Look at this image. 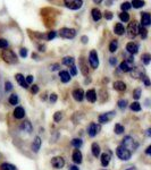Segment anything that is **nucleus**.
I'll return each mask as SVG.
<instances>
[{"label": "nucleus", "mask_w": 151, "mask_h": 170, "mask_svg": "<svg viewBox=\"0 0 151 170\" xmlns=\"http://www.w3.org/2000/svg\"><path fill=\"white\" fill-rule=\"evenodd\" d=\"M0 56H1V58H2V60H4L5 63H18V59H17V56H16V53L13 50H2L1 51V53H0Z\"/></svg>", "instance_id": "1"}, {"label": "nucleus", "mask_w": 151, "mask_h": 170, "mask_svg": "<svg viewBox=\"0 0 151 170\" xmlns=\"http://www.w3.org/2000/svg\"><path fill=\"white\" fill-rule=\"evenodd\" d=\"M122 146L126 147L127 150L130 151V152H132V151H135L136 149H138V146H139V143L136 142L132 136H130V135H127V136H125L123 139V141H122V144H120Z\"/></svg>", "instance_id": "2"}, {"label": "nucleus", "mask_w": 151, "mask_h": 170, "mask_svg": "<svg viewBox=\"0 0 151 170\" xmlns=\"http://www.w3.org/2000/svg\"><path fill=\"white\" fill-rule=\"evenodd\" d=\"M116 154H117V157H118L120 160H123V161H128L132 157V152H130L126 147L119 145V146H117V149H116Z\"/></svg>", "instance_id": "3"}, {"label": "nucleus", "mask_w": 151, "mask_h": 170, "mask_svg": "<svg viewBox=\"0 0 151 170\" xmlns=\"http://www.w3.org/2000/svg\"><path fill=\"white\" fill-rule=\"evenodd\" d=\"M59 36L63 39H74L76 36V30L69 27H63L60 28Z\"/></svg>", "instance_id": "4"}, {"label": "nucleus", "mask_w": 151, "mask_h": 170, "mask_svg": "<svg viewBox=\"0 0 151 170\" xmlns=\"http://www.w3.org/2000/svg\"><path fill=\"white\" fill-rule=\"evenodd\" d=\"M89 63H90L91 68H93V69H97L99 67V57H98V53L95 50H91L89 53Z\"/></svg>", "instance_id": "5"}, {"label": "nucleus", "mask_w": 151, "mask_h": 170, "mask_svg": "<svg viewBox=\"0 0 151 170\" xmlns=\"http://www.w3.org/2000/svg\"><path fill=\"white\" fill-rule=\"evenodd\" d=\"M138 30H139V25L136 20H133L132 23L128 24V27H127V35L130 39H134L135 36L138 35Z\"/></svg>", "instance_id": "6"}, {"label": "nucleus", "mask_w": 151, "mask_h": 170, "mask_svg": "<svg viewBox=\"0 0 151 170\" xmlns=\"http://www.w3.org/2000/svg\"><path fill=\"white\" fill-rule=\"evenodd\" d=\"M101 131V126L99 124H95V123H91L87 127V134L90 137H94L97 135L99 134V132Z\"/></svg>", "instance_id": "7"}, {"label": "nucleus", "mask_w": 151, "mask_h": 170, "mask_svg": "<svg viewBox=\"0 0 151 170\" xmlns=\"http://www.w3.org/2000/svg\"><path fill=\"white\" fill-rule=\"evenodd\" d=\"M115 115H116L115 111H110V112L101 114V115L98 117V121H99L100 124H107L112 119V117H115Z\"/></svg>", "instance_id": "8"}, {"label": "nucleus", "mask_w": 151, "mask_h": 170, "mask_svg": "<svg viewBox=\"0 0 151 170\" xmlns=\"http://www.w3.org/2000/svg\"><path fill=\"white\" fill-rule=\"evenodd\" d=\"M64 4L72 10H77L83 6V1H81V0H69V1H65Z\"/></svg>", "instance_id": "9"}, {"label": "nucleus", "mask_w": 151, "mask_h": 170, "mask_svg": "<svg viewBox=\"0 0 151 170\" xmlns=\"http://www.w3.org/2000/svg\"><path fill=\"white\" fill-rule=\"evenodd\" d=\"M51 166L55 169H61L65 166V160L63 157H55L51 159Z\"/></svg>", "instance_id": "10"}, {"label": "nucleus", "mask_w": 151, "mask_h": 170, "mask_svg": "<svg viewBox=\"0 0 151 170\" xmlns=\"http://www.w3.org/2000/svg\"><path fill=\"white\" fill-rule=\"evenodd\" d=\"M126 51L132 56L138 53L139 52V44L135 43V42H128L126 44Z\"/></svg>", "instance_id": "11"}, {"label": "nucleus", "mask_w": 151, "mask_h": 170, "mask_svg": "<svg viewBox=\"0 0 151 170\" xmlns=\"http://www.w3.org/2000/svg\"><path fill=\"white\" fill-rule=\"evenodd\" d=\"M151 24V17L150 14L148 12L141 13V26L145 27V26H149Z\"/></svg>", "instance_id": "12"}, {"label": "nucleus", "mask_w": 151, "mask_h": 170, "mask_svg": "<svg viewBox=\"0 0 151 170\" xmlns=\"http://www.w3.org/2000/svg\"><path fill=\"white\" fill-rule=\"evenodd\" d=\"M72 159H73L74 163H76V165H81L82 161H83V155H82V152H81L79 150H77V149H75V150L73 151Z\"/></svg>", "instance_id": "13"}, {"label": "nucleus", "mask_w": 151, "mask_h": 170, "mask_svg": "<svg viewBox=\"0 0 151 170\" xmlns=\"http://www.w3.org/2000/svg\"><path fill=\"white\" fill-rule=\"evenodd\" d=\"M133 68V63H130V61H126V60H123L120 65H119V69L124 73H128V71H132Z\"/></svg>", "instance_id": "14"}, {"label": "nucleus", "mask_w": 151, "mask_h": 170, "mask_svg": "<svg viewBox=\"0 0 151 170\" xmlns=\"http://www.w3.org/2000/svg\"><path fill=\"white\" fill-rule=\"evenodd\" d=\"M72 95H73L74 100L81 102V101H83V99H84V91L82 90V89H76V90L73 91Z\"/></svg>", "instance_id": "15"}, {"label": "nucleus", "mask_w": 151, "mask_h": 170, "mask_svg": "<svg viewBox=\"0 0 151 170\" xmlns=\"http://www.w3.org/2000/svg\"><path fill=\"white\" fill-rule=\"evenodd\" d=\"M85 96H87V99L89 102L91 103H94L98 99V96H97V92H95L94 89H91V90H89V91L85 93Z\"/></svg>", "instance_id": "16"}, {"label": "nucleus", "mask_w": 151, "mask_h": 170, "mask_svg": "<svg viewBox=\"0 0 151 170\" xmlns=\"http://www.w3.org/2000/svg\"><path fill=\"white\" fill-rule=\"evenodd\" d=\"M112 86H114V89H115L116 91L118 92H125L127 89L126 84L124 83L123 81H116V82H114Z\"/></svg>", "instance_id": "17"}, {"label": "nucleus", "mask_w": 151, "mask_h": 170, "mask_svg": "<svg viewBox=\"0 0 151 170\" xmlns=\"http://www.w3.org/2000/svg\"><path fill=\"white\" fill-rule=\"evenodd\" d=\"M41 144H42L41 137H40V136H35V139H34V141L32 143V150H33V152L38 153L40 150V147H41Z\"/></svg>", "instance_id": "18"}, {"label": "nucleus", "mask_w": 151, "mask_h": 170, "mask_svg": "<svg viewBox=\"0 0 151 170\" xmlns=\"http://www.w3.org/2000/svg\"><path fill=\"white\" fill-rule=\"evenodd\" d=\"M13 115L16 119H23L25 117V110H24L23 107H16Z\"/></svg>", "instance_id": "19"}, {"label": "nucleus", "mask_w": 151, "mask_h": 170, "mask_svg": "<svg viewBox=\"0 0 151 170\" xmlns=\"http://www.w3.org/2000/svg\"><path fill=\"white\" fill-rule=\"evenodd\" d=\"M79 68H81V71H82V74L84 76H87L89 74V68H87V65L85 63V59H84L83 57H81L79 58Z\"/></svg>", "instance_id": "20"}, {"label": "nucleus", "mask_w": 151, "mask_h": 170, "mask_svg": "<svg viewBox=\"0 0 151 170\" xmlns=\"http://www.w3.org/2000/svg\"><path fill=\"white\" fill-rule=\"evenodd\" d=\"M15 78L23 89H28V83H26V81H25V77H24L22 74H16Z\"/></svg>", "instance_id": "21"}, {"label": "nucleus", "mask_w": 151, "mask_h": 170, "mask_svg": "<svg viewBox=\"0 0 151 170\" xmlns=\"http://www.w3.org/2000/svg\"><path fill=\"white\" fill-rule=\"evenodd\" d=\"M110 153L109 152H105L101 154V166L102 167H107L110 162Z\"/></svg>", "instance_id": "22"}, {"label": "nucleus", "mask_w": 151, "mask_h": 170, "mask_svg": "<svg viewBox=\"0 0 151 170\" xmlns=\"http://www.w3.org/2000/svg\"><path fill=\"white\" fill-rule=\"evenodd\" d=\"M59 77H60V81H61L63 83H68V82L72 79L71 75H69V73H68L67 71H59Z\"/></svg>", "instance_id": "23"}, {"label": "nucleus", "mask_w": 151, "mask_h": 170, "mask_svg": "<svg viewBox=\"0 0 151 170\" xmlns=\"http://www.w3.org/2000/svg\"><path fill=\"white\" fill-rule=\"evenodd\" d=\"M91 152H92V155L94 157V158H98L100 155V152H101V149H100V145L98 143H92L91 145Z\"/></svg>", "instance_id": "24"}, {"label": "nucleus", "mask_w": 151, "mask_h": 170, "mask_svg": "<svg viewBox=\"0 0 151 170\" xmlns=\"http://www.w3.org/2000/svg\"><path fill=\"white\" fill-rule=\"evenodd\" d=\"M132 77H134V78H142L143 76V71L141 69L140 67H135V68H132Z\"/></svg>", "instance_id": "25"}, {"label": "nucleus", "mask_w": 151, "mask_h": 170, "mask_svg": "<svg viewBox=\"0 0 151 170\" xmlns=\"http://www.w3.org/2000/svg\"><path fill=\"white\" fill-rule=\"evenodd\" d=\"M20 129L23 132H26V133H31L33 131V127H32V124L28 120H25L20 124Z\"/></svg>", "instance_id": "26"}, {"label": "nucleus", "mask_w": 151, "mask_h": 170, "mask_svg": "<svg viewBox=\"0 0 151 170\" xmlns=\"http://www.w3.org/2000/svg\"><path fill=\"white\" fill-rule=\"evenodd\" d=\"M91 15L94 22H99V20H101V17H102V14H101V12H100L98 8H92Z\"/></svg>", "instance_id": "27"}, {"label": "nucleus", "mask_w": 151, "mask_h": 170, "mask_svg": "<svg viewBox=\"0 0 151 170\" xmlns=\"http://www.w3.org/2000/svg\"><path fill=\"white\" fill-rule=\"evenodd\" d=\"M125 27H124V25L122 23H117L114 26V32H115V34H117V35H123L124 33H125Z\"/></svg>", "instance_id": "28"}, {"label": "nucleus", "mask_w": 151, "mask_h": 170, "mask_svg": "<svg viewBox=\"0 0 151 170\" xmlns=\"http://www.w3.org/2000/svg\"><path fill=\"white\" fill-rule=\"evenodd\" d=\"M74 63H75V59L73 57H64L63 58V63L65 66L72 67V66H74Z\"/></svg>", "instance_id": "29"}, {"label": "nucleus", "mask_w": 151, "mask_h": 170, "mask_svg": "<svg viewBox=\"0 0 151 170\" xmlns=\"http://www.w3.org/2000/svg\"><path fill=\"white\" fill-rule=\"evenodd\" d=\"M8 101H9V103H10L12 106H16V104H18V102H20L18 95L15 94V93H13V94H10V96H9Z\"/></svg>", "instance_id": "30"}, {"label": "nucleus", "mask_w": 151, "mask_h": 170, "mask_svg": "<svg viewBox=\"0 0 151 170\" xmlns=\"http://www.w3.org/2000/svg\"><path fill=\"white\" fill-rule=\"evenodd\" d=\"M117 49H118V41L117 40H112L109 44V51L111 53H114V52L117 51Z\"/></svg>", "instance_id": "31"}, {"label": "nucleus", "mask_w": 151, "mask_h": 170, "mask_svg": "<svg viewBox=\"0 0 151 170\" xmlns=\"http://www.w3.org/2000/svg\"><path fill=\"white\" fill-rule=\"evenodd\" d=\"M138 34H140V35H141V38H142L143 40H145L148 38V31H147V28L143 27V26H141V25H140L139 30H138Z\"/></svg>", "instance_id": "32"}, {"label": "nucleus", "mask_w": 151, "mask_h": 170, "mask_svg": "<svg viewBox=\"0 0 151 170\" xmlns=\"http://www.w3.org/2000/svg\"><path fill=\"white\" fill-rule=\"evenodd\" d=\"M0 170H16V167L12 163L4 162L2 165H0Z\"/></svg>", "instance_id": "33"}, {"label": "nucleus", "mask_w": 151, "mask_h": 170, "mask_svg": "<svg viewBox=\"0 0 151 170\" xmlns=\"http://www.w3.org/2000/svg\"><path fill=\"white\" fill-rule=\"evenodd\" d=\"M71 144L74 147H75V149H77V150H79V147L83 145V141H82L81 139H72Z\"/></svg>", "instance_id": "34"}, {"label": "nucleus", "mask_w": 151, "mask_h": 170, "mask_svg": "<svg viewBox=\"0 0 151 170\" xmlns=\"http://www.w3.org/2000/svg\"><path fill=\"white\" fill-rule=\"evenodd\" d=\"M141 60H142V63L145 65V66H148L149 63H150L151 61V56L150 53H143L142 57H141Z\"/></svg>", "instance_id": "35"}, {"label": "nucleus", "mask_w": 151, "mask_h": 170, "mask_svg": "<svg viewBox=\"0 0 151 170\" xmlns=\"http://www.w3.org/2000/svg\"><path fill=\"white\" fill-rule=\"evenodd\" d=\"M130 108H131V110L132 111H136V112H139V111H141V104H140L138 101H135V102H133V103H131L130 104Z\"/></svg>", "instance_id": "36"}, {"label": "nucleus", "mask_w": 151, "mask_h": 170, "mask_svg": "<svg viewBox=\"0 0 151 170\" xmlns=\"http://www.w3.org/2000/svg\"><path fill=\"white\" fill-rule=\"evenodd\" d=\"M114 131L117 135H120L123 134L124 132H125V128H124L123 125H120V124H116L115 125V128H114Z\"/></svg>", "instance_id": "37"}, {"label": "nucleus", "mask_w": 151, "mask_h": 170, "mask_svg": "<svg viewBox=\"0 0 151 170\" xmlns=\"http://www.w3.org/2000/svg\"><path fill=\"white\" fill-rule=\"evenodd\" d=\"M119 20H122V22H124V23H127V22L130 20V14H128V13L122 12L119 14Z\"/></svg>", "instance_id": "38"}, {"label": "nucleus", "mask_w": 151, "mask_h": 170, "mask_svg": "<svg viewBox=\"0 0 151 170\" xmlns=\"http://www.w3.org/2000/svg\"><path fill=\"white\" fill-rule=\"evenodd\" d=\"M145 5V1H138V0H133L131 2V6L134 8H142Z\"/></svg>", "instance_id": "39"}, {"label": "nucleus", "mask_w": 151, "mask_h": 170, "mask_svg": "<svg viewBox=\"0 0 151 170\" xmlns=\"http://www.w3.org/2000/svg\"><path fill=\"white\" fill-rule=\"evenodd\" d=\"M131 8H132L131 2H127V1H125V2H123V4L120 5V9H122V12H124V13H127V10H130Z\"/></svg>", "instance_id": "40"}, {"label": "nucleus", "mask_w": 151, "mask_h": 170, "mask_svg": "<svg viewBox=\"0 0 151 170\" xmlns=\"http://www.w3.org/2000/svg\"><path fill=\"white\" fill-rule=\"evenodd\" d=\"M117 104H118V108L120 109V110H125V108L127 107V100H125V99L118 100Z\"/></svg>", "instance_id": "41"}, {"label": "nucleus", "mask_w": 151, "mask_h": 170, "mask_svg": "<svg viewBox=\"0 0 151 170\" xmlns=\"http://www.w3.org/2000/svg\"><path fill=\"white\" fill-rule=\"evenodd\" d=\"M132 95H133V98H134L135 100H139L140 98H141V95H142L141 89H135L134 91H133V93H132Z\"/></svg>", "instance_id": "42"}, {"label": "nucleus", "mask_w": 151, "mask_h": 170, "mask_svg": "<svg viewBox=\"0 0 151 170\" xmlns=\"http://www.w3.org/2000/svg\"><path fill=\"white\" fill-rule=\"evenodd\" d=\"M61 119H63V112L61 111H57L53 115V120H55L56 123H59Z\"/></svg>", "instance_id": "43"}, {"label": "nucleus", "mask_w": 151, "mask_h": 170, "mask_svg": "<svg viewBox=\"0 0 151 170\" xmlns=\"http://www.w3.org/2000/svg\"><path fill=\"white\" fill-rule=\"evenodd\" d=\"M56 32L55 31H50V32H48V34L46 35V39L48 40V41H51V40H53L56 38Z\"/></svg>", "instance_id": "44"}, {"label": "nucleus", "mask_w": 151, "mask_h": 170, "mask_svg": "<svg viewBox=\"0 0 151 170\" xmlns=\"http://www.w3.org/2000/svg\"><path fill=\"white\" fill-rule=\"evenodd\" d=\"M60 69V65L59 63H52L49 66V71H59Z\"/></svg>", "instance_id": "45"}, {"label": "nucleus", "mask_w": 151, "mask_h": 170, "mask_svg": "<svg viewBox=\"0 0 151 170\" xmlns=\"http://www.w3.org/2000/svg\"><path fill=\"white\" fill-rule=\"evenodd\" d=\"M13 90V84L9 82V81H7L6 83H5V91L6 92H10Z\"/></svg>", "instance_id": "46"}, {"label": "nucleus", "mask_w": 151, "mask_h": 170, "mask_svg": "<svg viewBox=\"0 0 151 170\" xmlns=\"http://www.w3.org/2000/svg\"><path fill=\"white\" fill-rule=\"evenodd\" d=\"M20 56L22 58H26L28 57V49L26 48H22L20 50Z\"/></svg>", "instance_id": "47"}, {"label": "nucleus", "mask_w": 151, "mask_h": 170, "mask_svg": "<svg viewBox=\"0 0 151 170\" xmlns=\"http://www.w3.org/2000/svg\"><path fill=\"white\" fill-rule=\"evenodd\" d=\"M103 16H105V18H106L107 20H112V17H114V14H112L111 12H105Z\"/></svg>", "instance_id": "48"}, {"label": "nucleus", "mask_w": 151, "mask_h": 170, "mask_svg": "<svg viewBox=\"0 0 151 170\" xmlns=\"http://www.w3.org/2000/svg\"><path fill=\"white\" fill-rule=\"evenodd\" d=\"M8 47V42L5 39H0V49H6Z\"/></svg>", "instance_id": "49"}, {"label": "nucleus", "mask_w": 151, "mask_h": 170, "mask_svg": "<svg viewBox=\"0 0 151 170\" xmlns=\"http://www.w3.org/2000/svg\"><path fill=\"white\" fill-rule=\"evenodd\" d=\"M69 71H71V74H69L71 76H75L77 74V68H76V66H72L69 68Z\"/></svg>", "instance_id": "50"}, {"label": "nucleus", "mask_w": 151, "mask_h": 170, "mask_svg": "<svg viewBox=\"0 0 151 170\" xmlns=\"http://www.w3.org/2000/svg\"><path fill=\"white\" fill-rule=\"evenodd\" d=\"M25 81H26V83H28V85H30V84L33 83V81H34V77L32 75H28L25 77Z\"/></svg>", "instance_id": "51"}, {"label": "nucleus", "mask_w": 151, "mask_h": 170, "mask_svg": "<svg viewBox=\"0 0 151 170\" xmlns=\"http://www.w3.org/2000/svg\"><path fill=\"white\" fill-rule=\"evenodd\" d=\"M57 99H58V95L56 94V93H52V94L50 95V98H49V100H50V102L51 103H55L56 101H57Z\"/></svg>", "instance_id": "52"}, {"label": "nucleus", "mask_w": 151, "mask_h": 170, "mask_svg": "<svg viewBox=\"0 0 151 170\" xmlns=\"http://www.w3.org/2000/svg\"><path fill=\"white\" fill-rule=\"evenodd\" d=\"M142 79H143V83H144V85H145V86H150V81H149V77H148L147 75L143 76Z\"/></svg>", "instance_id": "53"}, {"label": "nucleus", "mask_w": 151, "mask_h": 170, "mask_svg": "<svg viewBox=\"0 0 151 170\" xmlns=\"http://www.w3.org/2000/svg\"><path fill=\"white\" fill-rule=\"evenodd\" d=\"M31 92H32V93H33V94H36V93L39 92V86L34 84V85H33V86L31 87Z\"/></svg>", "instance_id": "54"}, {"label": "nucleus", "mask_w": 151, "mask_h": 170, "mask_svg": "<svg viewBox=\"0 0 151 170\" xmlns=\"http://www.w3.org/2000/svg\"><path fill=\"white\" fill-rule=\"evenodd\" d=\"M109 63H110L111 66H116V63H117V59H116L115 57H110V58H109Z\"/></svg>", "instance_id": "55"}, {"label": "nucleus", "mask_w": 151, "mask_h": 170, "mask_svg": "<svg viewBox=\"0 0 151 170\" xmlns=\"http://www.w3.org/2000/svg\"><path fill=\"white\" fill-rule=\"evenodd\" d=\"M40 52H44L46 51V44H39V47H38Z\"/></svg>", "instance_id": "56"}, {"label": "nucleus", "mask_w": 151, "mask_h": 170, "mask_svg": "<svg viewBox=\"0 0 151 170\" xmlns=\"http://www.w3.org/2000/svg\"><path fill=\"white\" fill-rule=\"evenodd\" d=\"M81 41H82V43L87 44V41H89V38H87V35H83L82 38H81Z\"/></svg>", "instance_id": "57"}, {"label": "nucleus", "mask_w": 151, "mask_h": 170, "mask_svg": "<svg viewBox=\"0 0 151 170\" xmlns=\"http://www.w3.org/2000/svg\"><path fill=\"white\" fill-rule=\"evenodd\" d=\"M68 169L69 170H79V168L77 166H75V165H71V166L68 167Z\"/></svg>", "instance_id": "58"}, {"label": "nucleus", "mask_w": 151, "mask_h": 170, "mask_svg": "<svg viewBox=\"0 0 151 170\" xmlns=\"http://www.w3.org/2000/svg\"><path fill=\"white\" fill-rule=\"evenodd\" d=\"M150 153H151V146L149 145V146L147 147V150H145V154L150 155Z\"/></svg>", "instance_id": "59"}, {"label": "nucleus", "mask_w": 151, "mask_h": 170, "mask_svg": "<svg viewBox=\"0 0 151 170\" xmlns=\"http://www.w3.org/2000/svg\"><path fill=\"white\" fill-rule=\"evenodd\" d=\"M32 58H35V60H39V56L36 53H32Z\"/></svg>", "instance_id": "60"}, {"label": "nucleus", "mask_w": 151, "mask_h": 170, "mask_svg": "<svg viewBox=\"0 0 151 170\" xmlns=\"http://www.w3.org/2000/svg\"><path fill=\"white\" fill-rule=\"evenodd\" d=\"M150 131H151L150 128H149V129L147 131V135H148V136H150Z\"/></svg>", "instance_id": "61"}, {"label": "nucleus", "mask_w": 151, "mask_h": 170, "mask_svg": "<svg viewBox=\"0 0 151 170\" xmlns=\"http://www.w3.org/2000/svg\"><path fill=\"white\" fill-rule=\"evenodd\" d=\"M126 170H134V168H133V167H130V168H127Z\"/></svg>", "instance_id": "62"}]
</instances>
